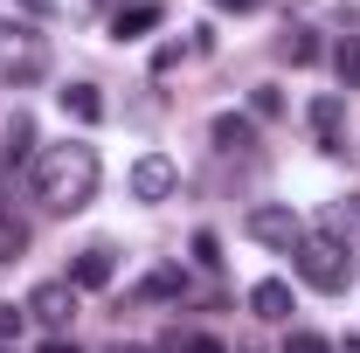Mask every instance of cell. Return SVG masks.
<instances>
[{"label": "cell", "mask_w": 360, "mask_h": 353, "mask_svg": "<svg viewBox=\"0 0 360 353\" xmlns=\"http://www.w3.org/2000/svg\"><path fill=\"white\" fill-rule=\"evenodd\" d=\"M97 146H49L42 160H35V201L42 208H56V215H77L90 194H97Z\"/></svg>", "instance_id": "obj_1"}, {"label": "cell", "mask_w": 360, "mask_h": 353, "mask_svg": "<svg viewBox=\"0 0 360 353\" xmlns=\"http://www.w3.org/2000/svg\"><path fill=\"white\" fill-rule=\"evenodd\" d=\"M49 77V42L28 21H0V84H42Z\"/></svg>", "instance_id": "obj_2"}, {"label": "cell", "mask_w": 360, "mask_h": 353, "mask_svg": "<svg viewBox=\"0 0 360 353\" xmlns=\"http://www.w3.org/2000/svg\"><path fill=\"white\" fill-rule=\"evenodd\" d=\"M291 257H298V277H305L312 291H326V298H340V291L354 284V257H347L333 236H298Z\"/></svg>", "instance_id": "obj_3"}, {"label": "cell", "mask_w": 360, "mask_h": 353, "mask_svg": "<svg viewBox=\"0 0 360 353\" xmlns=\"http://www.w3.org/2000/svg\"><path fill=\"white\" fill-rule=\"evenodd\" d=\"M28 312L42 319L49 333L70 326V319H77V284H70V277H63V284H35V291H28Z\"/></svg>", "instance_id": "obj_4"}, {"label": "cell", "mask_w": 360, "mask_h": 353, "mask_svg": "<svg viewBox=\"0 0 360 353\" xmlns=\"http://www.w3.org/2000/svg\"><path fill=\"white\" fill-rule=\"evenodd\" d=\"M250 236L270 243V250H298V236H305V229H298L291 208H250Z\"/></svg>", "instance_id": "obj_5"}, {"label": "cell", "mask_w": 360, "mask_h": 353, "mask_svg": "<svg viewBox=\"0 0 360 353\" xmlns=\"http://www.w3.org/2000/svg\"><path fill=\"white\" fill-rule=\"evenodd\" d=\"M312 139L319 153H347V104L340 97H312Z\"/></svg>", "instance_id": "obj_6"}, {"label": "cell", "mask_w": 360, "mask_h": 353, "mask_svg": "<svg viewBox=\"0 0 360 353\" xmlns=\"http://www.w3.org/2000/svg\"><path fill=\"white\" fill-rule=\"evenodd\" d=\"M174 160H167V153H146V160H139L132 167V194L139 201H167V194H174Z\"/></svg>", "instance_id": "obj_7"}, {"label": "cell", "mask_w": 360, "mask_h": 353, "mask_svg": "<svg viewBox=\"0 0 360 353\" xmlns=\"http://www.w3.org/2000/svg\"><path fill=\"white\" fill-rule=\"evenodd\" d=\"M111 277H118V264H111V250H84V257L70 264V284H77V291H104Z\"/></svg>", "instance_id": "obj_8"}, {"label": "cell", "mask_w": 360, "mask_h": 353, "mask_svg": "<svg viewBox=\"0 0 360 353\" xmlns=\"http://www.w3.org/2000/svg\"><path fill=\"white\" fill-rule=\"evenodd\" d=\"M250 312H257V319H270V326H277V319H291V284L264 277V284L250 291Z\"/></svg>", "instance_id": "obj_9"}, {"label": "cell", "mask_w": 360, "mask_h": 353, "mask_svg": "<svg viewBox=\"0 0 360 353\" xmlns=\"http://www.w3.org/2000/svg\"><path fill=\"white\" fill-rule=\"evenodd\" d=\"M63 111H70L77 125H97V118H104V97H97V84H70V90H63Z\"/></svg>", "instance_id": "obj_10"}, {"label": "cell", "mask_w": 360, "mask_h": 353, "mask_svg": "<svg viewBox=\"0 0 360 353\" xmlns=\"http://www.w3.org/2000/svg\"><path fill=\"white\" fill-rule=\"evenodd\" d=\"M215 146H222V153H250V146H257V125L236 118V111H222V118H215Z\"/></svg>", "instance_id": "obj_11"}, {"label": "cell", "mask_w": 360, "mask_h": 353, "mask_svg": "<svg viewBox=\"0 0 360 353\" xmlns=\"http://www.w3.org/2000/svg\"><path fill=\"white\" fill-rule=\"evenodd\" d=\"M153 21H160V7H153V0H132V7H118V21H111V28H118V35L132 42V35H146Z\"/></svg>", "instance_id": "obj_12"}, {"label": "cell", "mask_w": 360, "mask_h": 353, "mask_svg": "<svg viewBox=\"0 0 360 353\" xmlns=\"http://www.w3.org/2000/svg\"><path fill=\"white\" fill-rule=\"evenodd\" d=\"M21 250H28V222H21V215H7V208H0V264H14Z\"/></svg>", "instance_id": "obj_13"}, {"label": "cell", "mask_w": 360, "mask_h": 353, "mask_svg": "<svg viewBox=\"0 0 360 353\" xmlns=\"http://www.w3.org/2000/svg\"><path fill=\"white\" fill-rule=\"evenodd\" d=\"M333 70H340V84L360 90V35H347V42L333 49Z\"/></svg>", "instance_id": "obj_14"}, {"label": "cell", "mask_w": 360, "mask_h": 353, "mask_svg": "<svg viewBox=\"0 0 360 353\" xmlns=\"http://www.w3.org/2000/svg\"><path fill=\"white\" fill-rule=\"evenodd\" d=\"M284 56H291L298 70H305V63H319V35H312V28H291V35H284Z\"/></svg>", "instance_id": "obj_15"}, {"label": "cell", "mask_w": 360, "mask_h": 353, "mask_svg": "<svg viewBox=\"0 0 360 353\" xmlns=\"http://www.w3.org/2000/svg\"><path fill=\"white\" fill-rule=\"evenodd\" d=\"M28 146H35V132H28V118H14V146H7V167H21V160H28Z\"/></svg>", "instance_id": "obj_16"}, {"label": "cell", "mask_w": 360, "mask_h": 353, "mask_svg": "<svg viewBox=\"0 0 360 353\" xmlns=\"http://www.w3.org/2000/svg\"><path fill=\"white\" fill-rule=\"evenodd\" d=\"M180 291V270H153V277H146V298H174Z\"/></svg>", "instance_id": "obj_17"}, {"label": "cell", "mask_w": 360, "mask_h": 353, "mask_svg": "<svg viewBox=\"0 0 360 353\" xmlns=\"http://www.w3.org/2000/svg\"><path fill=\"white\" fill-rule=\"evenodd\" d=\"M250 111H257V118H277V111H284V97H277V90H257V97H250Z\"/></svg>", "instance_id": "obj_18"}, {"label": "cell", "mask_w": 360, "mask_h": 353, "mask_svg": "<svg viewBox=\"0 0 360 353\" xmlns=\"http://www.w3.org/2000/svg\"><path fill=\"white\" fill-rule=\"evenodd\" d=\"M284 353H333V347H326L319 333H291V347H284Z\"/></svg>", "instance_id": "obj_19"}, {"label": "cell", "mask_w": 360, "mask_h": 353, "mask_svg": "<svg viewBox=\"0 0 360 353\" xmlns=\"http://www.w3.org/2000/svg\"><path fill=\"white\" fill-rule=\"evenodd\" d=\"M167 70H180V42H167L160 56H153V77H167Z\"/></svg>", "instance_id": "obj_20"}, {"label": "cell", "mask_w": 360, "mask_h": 353, "mask_svg": "<svg viewBox=\"0 0 360 353\" xmlns=\"http://www.w3.org/2000/svg\"><path fill=\"white\" fill-rule=\"evenodd\" d=\"M14 333H21V312H14L7 298H0V340H14Z\"/></svg>", "instance_id": "obj_21"}, {"label": "cell", "mask_w": 360, "mask_h": 353, "mask_svg": "<svg viewBox=\"0 0 360 353\" xmlns=\"http://www.w3.org/2000/svg\"><path fill=\"white\" fill-rule=\"evenodd\" d=\"M215 7H229V14H257L264 0H215Z\"/></svg>", "instance_id": "obj_22"}, {"label": "cell", "mask_w": 360, "mask_h": 353, "mask_svg": "<svg viewBox=\"0 0 360 353\" xmlns=\"http://www.w3.org/2000/svg\"><path fill=\"white\" fill-rule=\"evenodd\" d=\"M21 7H28L35 21H49V14H56V0H21Z\"/></svg>", "instance_id": "obj_23"}, {"label": "cell", "mask_w": 360, "mask_h": 353, "mask_svg": "<svg viewBox=\"0 0 360 353\" xmlns=\"http://www.w3.org/2000/svg\"><path fill=\"white\" fill-rule=\"evenodd\" d=\"M180 353H222V347H215V340H187Z\"/></svg>", "instance_id": "obj_24"}, {"label": "cell", "mask_w": 360, "mask_h": 353, "mask_svg": "<svg viewBox=\"0 0 360 353\" xmlns=\"http://www.w3.org/2000/svg\"><path fill=\"white\" fill-rule=\"evenodd\" d=\"M42 353H77V340H49V347Z\"/></svg>", "instance_id": "obj_25"}, {"label": "cell", "mask_w": 360, "mask_h": 353, "mask_svg": "<svg viewBox=\"0 0 360 353\" xmlns=\"http://www.w3.org/2000/svg\"><path fill=\"white\" fill-rule=\"evenodd\" d=\"M111 353H146V347H111Z\"/></svg>", "instance_id": "obj_26"}, {"label": "cell", "mask_w": 360, "mask_h": 353, "mask_svg": "<svg viewBox=\"0 0 360 353\" xmlns=\"http://www.w3.org/2000/svg\"><path fill=\"white\" fill-rule=\"evenodd\" d=\"M347 353H360V340H347Z\"/></svg>", "instance_id": "obj_27"}, {"label": "cell", "mask_w": 360, "mask_h": 353, "mask_svg": "<svg viewBox=\"0 0 360 353\" xmlns=\"http://www.w3.org/2000/svg\"><path fill=\"white\" fill-rule=\"evenodd\" d=\"M0 353H7V347H0Z\"/></svg>", "instance_id": "obj_28"}]
</instances>
